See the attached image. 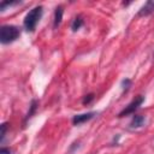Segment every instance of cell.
<instances>
[{
  "label": "cell",
  "instance_id": "cell-1",
  "mask_svg": "<svg viewBox=\"0 0 154 154\" xmlns=\"http://www.w3.org/2000/svg\"><path fill=\"white\" fill-rule=\"evenodd\" d=\"M42 14H43V7H42L41 5L35 6L34 8H31V10L26 13V16L24 17V20H23L24 29H25L26 31L32 32V31L36 29V25H37V23L40 22Z\"/></svg>",
  "mask_w": 154,
  "mask_h": 154
},
{
  "label": "cell",
  "instance_id": "cell-2",
  "mask_svg": "<svg viewBox=\"0 0 154 154\" xmlns=\"http://www.w3.org/2000/svg\"><path fill=\"white\" fill-rule=\"evenodd\" d=\"M20 35V30L16 25H2L0 29V41L2 45L16 41Z\"/></svg>",
  "mask_w": 154,
  "mask_h": 154
},
{
  "label": "cell",
  "instance_id": "cell-3",
  "mask_svg": "<svg viewBox=\"0 0 154 154\" xmlns=\"http://www.w3.org/2000/svg\"><path fill=\"white\" fill-rule=\"evenodd\" d=\"M143 101H144V96H142V95H137V96H136V97H135L128 106H125L124 109H122V111L119 112L118 117L122 118V117H125V116H129V114L135 113V111L143 103Z\"/></svg>",
  "mask_w": 154,
  "mask_h": 154
},
{
  "label": "cell",
  "instance_id": "cell-4",
  "mask_svg": "<svg viewBox=\"0 0 154 154\" xmlns=\"http://www.w3.org/2000/svg\"><path fill=\"white\" fill-rule=\"evenodd\" d=\"M95 116H96L95 112H88V113H83V114H76L72 118V124L73 125H81V124H83V123L93 119Z\"/></svg>",
  "mask_w": 154,
  "mask_h": 154
},
{
  "label": "cell",
  "instance_id": "cell-5",
  "mask_svg": "<svg viewBox=\"0 0 154 154\" xmlns=\"http://www.w3.org/2000/svg\"><path fill=\"white\" fill-rule=\"evenodd\" d=\"M154 12V1H147L138 11L137 16L138 17H144V16H149Z\"/></svg>",
  "mask_w": 154,
  "mask_h": 154
},
{
  "label": "cell",
  "instance_id": "cell-6",
  "mask_svg": "<svg viewBox=\"0 0 154 154\" xmlns=\"http://www.w3.org/2000/svg\"><path fill=\"white\" fill-rule=\"evenodd\" d=\"M146 123V118L143 116H140V114H135L130 122V128L131 129H137V128H141Z\"/></svg>",
  "mask_w": 154,
  "mask_h": 154
},
{
  "label": "cell",
  "instance_id": "cell-7",
  "mask_svg": "<svg viewBox=\"0 0 154 154\" xmlns=\"http://www.w3.org/2000/svg\"><path fill=\"white\" fill-rule=\"evenodd\" d=\"M63 13H64L63 6H58L54 11V19H53V28L54 29H57L60 25L61 19H63Z\"/></svg>",
  "mask_w": 154,
  "mask_h": 154
},
{
  "label": "cell",
  "instance_id": "cell-8",
  "mask_svg": "<svg viewBox=\"0 0 154 154\" xmlns=\"http://www.w3.org/2000/svg\"><path fill=\"white\" fill-rule=\"evenodd\" d=\"M37 106H38V101H37V100H32L31 103H30V106H29V112L26 113L25 119H24L25 123L28 122V119H30V118L35 114V112H36V109H37Z\"/></svg>",
  "mask_w": 154,
  "mask_h": 154
},
{
  "label": "cell",
  "instance_id": "cell-9",
  "mask_svg": "<svg viewBox=\"0 0 154 154\" xmlns=\"http://www.w3.org/2000/svg\"><path fill=\"white\" fill-rule=\"evenodd\" d=\"M83 23H84V22H83L82 16H77V17H75L73 20H72V23H71V29H72V31H77V30H79V29L82 28Z\"/></svg>",
  "mask_w": 154,
  "mask_h": 154
},
{
  "label": "cell",
  "instance_id": "cell-10",
  "mask_svg": "<svg viewBox=\"0 0 154 154\" xmlns=\"http://www.w3.org/2000/svg\"><path fill=\"white\" fill-rule=\"evenodd\" d=\"M131 87V81L129 78H125L122 81V88H123V93H126Z\"/></svg>",
  "mask_w": 154,
  "mask_h": 154
},
{
  "label": "cell",
  "instance_id": "cell-11",
  "mask_svg": "<svg viewBox=\"0 0 154 154\" xmlns=\"http://www.w3.org/2000/svg\"><path fill=\"white\" fill-rule=\"evenodd\" d=\"M94 97H95V96H94V94H93V93H90V94H88V95H85V96L83 97L82 103H83V105H89V103L94 100Z\"/></svg>",
  "mask_w": 154,
  "mask_h": 154
},
{
  "label": "cell",
  "instance_id": "cell-12",
  "mask_svg": "<svg viewBox=\"0 0 154 154\" xmlns=\"http://www.w3.org/2000/svg\"><path fill=\"white\" fill-rule=\"evenodd\" d=\"M6 129H7V124H6V123L1 124V131H0V141H1V142L4 141L5 134H6Z\"/></svg>",
  "mask_w": 154,
  "mask_h": 154
},
{
  "label": "cell",
  "instance_id": "cell-13",
  "mask_svg": "<svg viewBox=\"0 0 154 154\" xmlns=\"http://www.w3.org/2000/svg\"><path fill=\"white\" fill-rule=\"evenodd\" d=\"M0 154H11V150H10L8 148H5V147H2V148L0 149Z\"/></svg>",
  "mask_w": 154,
  "mask_h": 154
}]
</instances>
